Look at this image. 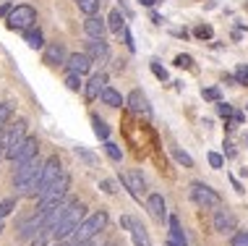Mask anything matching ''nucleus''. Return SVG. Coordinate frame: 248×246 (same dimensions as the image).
<instances>
[{
	"label": "nucleus",
	"instance_id": "obj_1",
	"mask_svg": "<svg viewBox=\"0 0 248 246\" xmlns=\"http://www.w3.org/2000/svg\"><path fill=\"white\" fill-rule=\"evenodd\" d=\"M84 217H86V207L81 202H73V207L65 212V217L63 220H60L55 228H52V238H55V241H63V238H71L73 236V230L78 228V225L84 223Z\"/></svg>",
	"mask_w": 248,
	"mask_h": 246
},
{
	"label": "nucleus",
	"instance_id": "obj_2",
	"mask_svg": "<svg viewBox=\"0 0 248 246\" xmlns=\"http://www.w3.org/2000/svg\"><path fill=\"white\" fill-rule=\"evenodd\" d=\"M107 223H110V217H107L105 210H99V212H94V215L84 217V223L78 225L76 230H73L71 241H73V244H78V241H92L97 233H102V230L107 228Z\"/></svg>",
	"mask_w": 248,
	"mask_h": 246
},
{
	"label": "nucleus",
	"instance_id": "obj_3",
	"mask_svg": "<svg viewBox=\"0 0 248 246\" xmlns=\"http://www.w3.org/2000/svg\"><path fill=\"white\" fill-rule=\"evenodd\" d=\"M68 189H71V176H68V173H63V176H60L58 181L52 183L42 197H39L37 212H47V210L55 207V204H60V202L65 199V194H68Z\"/></svg>",
	"mask_w": 248,
	"mask_h": 246
},
{
	"label": "nucleus",
	"instance_id": "obj_4",
	"mask_svg": "<svg viewBox=\"0 0 248 246\" xmlns=\"http://www.w3.org/2000/svg\"><path fill=\"white\" fill-rule=\"evenodd\" d=\"M24 139H26V121L13 123L8 129V134H5V142H3V155L8 157V160H16V155H18V149H21Z\"/></svg>",
	"mask_w": 248,
	"mask_h": 246
},
{
	"label": "nucleus",
	"instance_id": "obj_5",
	"mask_svg": "<svg viewBox=\"0 0 248 246\" xmlns=\"http://www.w3.org/2000/svg\"><path fill=\"white\" fill-rule=\"evenodd\" d=\"M37 24V11L31 5H16L8 16V29L11 32H26Z\"/></svg>",
	"mask_w": 248,
	"mask_h": 246
},
{
	"label": "nucleus",
	"instance_id": "obj_6",
	"mask_svg": "<svg viewBox=\"0 0 248 246\" xmlns=\"http://www.w3.org/2000/svg\"><path fill=\"white\" fill-rule=\"evenodd\" d=\"M191 199L199 204V207H204V210H217L219 204H222V199H219V194L214 189H209L206 183H191Z\"/></svg>",
	"mask_w": 248,
	"mask_h": 246
},
{
	"label": "nucleus",
	"instance_id": "obj_7",
	"mask_svg": "<svg viewBox=\"0 0 248 246\" xmlns=\"http://www.w3.org/2000/svg\"><path fill=\"white\" fill-rule=\"evenodd\" d=\"M60 176H63V163H60L58 155H50L42 165V176H39V197H42Z\"/></svg>",
	"mask_w": 248,
	"mask_h": 246
},
{
	"label": "nucleus",
	"instance_id": "obj_8",
	"mask_svg": "<svg viewBox=\"0 0 248 246\" xmlns=\"http://www.w3.org/2000/svg\"><path fill=\"white\" fill-rule=\"evenodd\" d=\"M42 160H39V157H31L29 163H24V165H16V173H13V186H16L18 191L24 189L26 183L29 181H34V178L39 176V173H42Z\"/></svg>",
	"mask_w": 248,
	"mask_h": 246
},
{
	"label": "nucleus",
	"instance_id": "obj_9",
	"mask_svg": "<svg viewBox=\"0 0 248 246\" xmlns=\"http://www.w3.org/2000/svg\"><path fill=\"white\" fill-rule=\"evenodd\" d=\"M16 230H18V238H21V241H29V238H34L39 233V230H45V215L37 212V215L29 217V220H21Z\"/></svg>",
	"mask_w": 248,
	"mask_h": 246
},
{
	"label": "nucleus",
	"instance_id": "obj_10",
	"mask_svg": "<svg viewBox=\"0 0 248 246\" xmlns=\"http://www.w3.org/2000/svg\"><path fill=\"white\" fill-rule=\"evenodd\" d=\"M235 228H238L235 215H232L227 207H217V212H214V230L222 233V236H227V233H232Z\"/></svg>",
	"mask_w": 248,
	"mask_h": 246
},
{
	"label": "nucleus",
	"instance_id": "obj_11",
	"mask_svg": "<svg viewBox=\"0 0 248 246\" xmlns=\"http://www.w3.org/2000/svg\"><path fill=\"white\" fill-rule=\"evenodd\" d=\"M73 202H76V199H68V197H65L63 202L55 204L52 210L42 212V215H45V230H52V228H55V225H58V223L65 217V212H68V210L73 207Z\"/></svg>",
	"mask_w": 248,
	"mask_h": 246
},
{
	"label": "nucleus",
	"instance_id": "obj_12",
	"mask_svg": "<svg viewBox=\"0 0 248 246\" xmlns=\"http://www.w3.org/2000/svg\"><path fill=\"white\" fill-rule=\"evenodd\" d=\"M120 181L125 183V189H128L136 199H141V197L146 194V181H144L141 170H128V173H123V176H120Z\"/></svg>",
	"mask_w": 248,
	"mask_h": 246
},
{
	"label": "nucleus",
	"instance_id": "obj_13",
	"mask_svg": "<svg viewBox=\"0 0 248 246\" xmlns=\"http://www.w3.org/2000/svg\"><path fill=\"white\" fill-rule=\"evenodd\" d=\"M65 68H68V74L84 76L92 68V55L89 52H73V55H68V61H65Z\"/></svg>",
	"mask_w": 248,
	"mask_h": 246
},
{
	"label": "nucleus",
	"instance_id": "obj_14",
	"mask_svg": "<svg viewBox=\"0 0 248 246\" xmlns=\"http://www.w3.org/2000/svg\"><path fill=\"white\" fill-rule=\"evenodd\" d=\"M128 108L136 113V115H152V108H149V99H146V95L141 89H133L131 95H128Z\"/></svg>",
	"mask_w": 248,
	"mask_h": 246
},
{
	"label": "nucleus",
	"instance_id": "obj_15",
	"mask_svg": "<svg viewBox=\"0 0 248 246\" xmlns=\"http://www.w3.org/2000/svg\"><path fill=\"white\" fill-rule=\"evenodd\" d=\"M65 61H68V52H65V48L60 42L45 45V63H50V66H65Z\"/></svg>",
	"mask_w": 248,
	"mask_h": 246
},
{
	"label": "nucleus",
	"instance_id": "obj_16",
	"mask_svg": "<svg viewBox=\"0 0 248 246\" xmlns=\"http://www.w3.org/2000/svg\"><path fill=\"white\" fill-rule=\"evenodd\" d=\"M107 29H110V26H107V21H105L102 16H86L84 32L89 34V39H102Z\"/></svg>",
	"mask_w": 248,
	"mask_h": 246
},
{
	"label": "nucleus",
	"instance_id": "obj_17",
	"mask_svg": "<svg viewBox=\"0 0 248 246\" xmlns=\"http://www.w3.org/2000/svg\"><path fill=\"white\" fill-rule=\"evenodd\" d=\"M105 86H107V74H94L89 82H86V89H84L86 99H89V102H94V99L105 92Z\"/></svg>",
	"mask_w": 248,
	"mask_h": 246
},
{
	"label": "nucleus",
	"instance_id": "obj_18",
	"mask_svg": "<svg viewBox=\"0 0 248 246\" xmlns=\"http://www.w3.org/2000/svg\"><path fill=\"white\" fill-rule=\"evenodd\" d=\"M37 149H39L37 136H26V139H24V144H21V149H18V155H16V160H13V165H24V163H29L31 157H37Z\"/></svg>",
	"mask_w": 248,
	"mask_h": 246
},
{
	"label": "nucleus",
	"instance_id": "obj_19",
	"mask_svg": "<svg viewBox=\"0 0 248 246\" xmlns=\"http://www.w3.org/2000/svg\"><path fill=\"white\" fill-rule=\"evenodd\" d=\"M167 246H188L186 230L180 228V220H178L175 215L170 217V233H167Z\"/></svg>",
	"mask_w": 248,
	"mask_h": 246
},
{
	"label": "nucleus",
	"instance_id": "obj_20",
	"mask_svg": "<svg viewBox=\"0 0 248 246\" xmlns=\"http://www.w3.org/2000/svg\"><path fill=\"white\" fill-rule=\"evenodd\" d=\"M146 210H149V215L154 217V220H165V217H167V207H165L162 194H149V197H146Z\"/></svg>",
	"mask_w": 248,
	"mask_h": 246
},
{
	"label": "nucleus",
	"instance_id": "obj_21",
	"mask_svg": "<svg viewBox=\"0 0 248 246\" xmlns=\"http://www.w3.org/2000/svg\"><path fill=\"white\" fill-rule=\"evenodd\" d=\"M86 52L92 55V61H99V63H105L110 58V48H107L105 39H89L86 42Z\"/></svg>",
	"mask_w": 248,
	"mask_h": 246
},
{
	"label": "nucleus",
	"instance_id": "obj_22",
	"mask_svg": "<svg viewBox=\"0 0 248 246\" xmlns=\"http://www.w3.org/2000/svg\"><path fill=\"white\" fill-rule=\"evenodd\" d=\"M24 39H26V45H29L31 50H42V48H45L42 32H39L37 26H31V29H26V32H24Z\"/></svg>",
	"mask_w": 248,
	"mask_h": 246
},
{
	"label": "nucleus",
	"instance_id": "obj_23",
	"mask_svg": "<svg viewBox=\"0 0 248 246\" xmlns=\"http://www.w3.org/2000/svg\"><path fill=\"white\" fill-rule=\"evenodd\" d=\"M99 99H102L105 105H110V108H120V105L125 102V99L120 97V92H118V89H112V86H105V92L99 95Z\"/></svg>",
	"mask_w": 248,
	"mask_h": 246
},
{
	"label": "nucleus",
	"instance_id": "obj_24",
	"mask_svg": "<svg viewBox=\"0 0 248 246\" xmlns=\"http://www.w3.org/2000/svg\"><path fill=\"white\" fill-rule=\"evenodd\" d=\"M131 236H133V244H136V246H152V241H149V233H146V228H144L141 223H136V220H133Z\"/></svg>",
	"mask_w": 248,
	"mask_h": 246
},
{
	"label": "nucleus",
	"instance_id": "obj_25",
	"mask_svg": "<svg viewBox=\"0 0 248 246\" xmlns=\"http://www.w3.org/2000/svg\"><path fill=\"white\" fill-rule=\"evenodd\" d=\"M107 26H110V32H115V34H120V32L125 29V16L120 13V8H115L110 13V18H107Z\"/></svg>",
	"mask_w": 248,
	"mask_h": 246
},
{
	"label": "nucleus",
	"instance_id": "obj_26",
	"mask_svg": "<svg viewBox=\"0 0 248 246\" xmlns=\"http://www.w3.org/2000/svg\"><path fill=\"white\" fill-rule=\"evenodd\" d=\"M92 126H94V134L102 139V142H107V136H110V126H107L99 115H92Z\"/></svg>",
	"mask_w": 248,
	"mask_h": 246
},
{
	"label": "nucleus",
	"instance_id": "obj_27",
	"mask_svg": "<svg viewBox=\"0 0 248 246\" xmlns=\"http://www.w3.org/2000/svg\"><path fill=\"white\" fill-rule=\"evenodd\" d=\"M76 3H78V11H81L84 16H97L99 0H76Z\"/></svg>",
	"mask_w": 248,
	"mask_h": 246
},
{
	"label": "nucleus",
	"instance_id": "obj_28",
	"mask_svg": "<svg viewBox=\"0 0 248 246\" xmlns=\"http://www.w3.org/2000/svg\"><path fill=\"white\" fill-rule=\"evenodd\" d=\"M73 152H76V157H78V160H84L86 165H89V168H97V165H99V160H97L94 155H92L89 149H84V147H76Z\"/></svg>",
	"mask_w": 248,
	"mask_h": 246
},
{
	"label": "nucleus",
	"instance_id": "obj_29",
	"mask_svg": "<svg viewBox=\"0 0 248 246\" xmlns=\"http://www.w3.org/2000/svg\"><path fill=\"white\" fill-rule=\"evenodd\" d=\"M172 157H175V160L183 165V168H193V157L188 155V152H183L180 147H172Z\"/></svg>",
	"mask_w": 248,
	"mask_h": 246
},
{
	"label": "nucleus",
	"instance_id": "obj_30",
	"mask_svg": "<svg viewBox=\"0 0 248 246\" xmlns=\"http://www.w3.org/2000/svg\"><path fill=\"white\" fill-rule=\"evenodd\" d=\"M11 113H13V102H0V131H3V126L8 123Z\"/></svg>",
	"mask_w": 248,
	"mask_h": 246
},
{
	"label": "nucleus",
	"instance_id": "obj_31",
	"mask_svg": "<svg viewBox=\"0 0 248 246\" xmlns=\"http://www.w3.org/2000/svg\"><path fill=\"white\" fill-rule=\"evenodd\" d=\"M105 152L110 155V160H115V163H120V157H123L120 147H118V144H112V142H105Z\"/></svg>",
	"mask_w": 248,
	"mask_h": 246
},
{
	"label": "nucleus",
	"instance_id": "obj_32",
	"mask_svg": "<svg viewBox=\"0 0 248 246\" xmlns=\"http://www.w3.org/2000/svg\"><path fill=\"white\" fill-rule=\"evenodd\" d=\"M193 34H196L199 39H212L214 37V29L209 24H201V26H196V32H193Z\"/></svg>",
	"mask_w": 248,
	"mask_h": 246
},
{
	"label": "nucleus",
	"instance_id": "obj_33",
	"mask_svg": "<svg viewBox=\"0 0 248 246\" xmlns=\"http://www.w3.org/2000/svg\"><path fill=\"white\" fill-rule=\"evenodd\" d=\"M65 86H68L71 92H78V89H81V76H78V74H68V76H65Z\"/></svg>",
	"mask_w": 248,
	"mask_h": 246
},
{
	"label": "nucleus",
	"instance_id": "obj_34",
	"mask_svg": "<svg viewBox=\"0 0 248 246\" xmlns=\"http://www.w3.org/2000/svg\"><path fill=\"white\" fill-rule=\"evenodd\" d=\"M47 238H52V230H39V233L31 238V246H47Z\"/></svg>",
	"mask_w": 248,
	"mask_h": 246
},
{
	"label": "nucleus",
	"instance_id": "obj_35",
	"mask_svg": "<svg viewBox=\"0 0 248 246\" xmlns=\"http://www.w3.org/2000/svg\"><path fill=\"white\" fill-rule=\"evenodd\" d=\"M13 210H16V199H5V202H0V220H3L5 215H11Z\"/></svg>",
	"mask_w": 248,
	"mask_h": 246
},
{
	"label": "nucleus",
	"instance_id": "obj_36",
	"mask_svg": "<svg viewBox=\"0 0 248 246\" xmlns=\"http://www.w3.org/2000/svg\"><path fill=\"white\" fill-rule=\"evenodd\" d=\"M99 189H102L105 194H118V183L112 181V178H105V181H99Z\"/></svg>",
	"mask_w": 248,
	"mask_h": 246
},
{
	"label": "nucleus",
	"instance_id": "obj_37",
	"mask_svg": "<svg viewBox=\"0 0 248 246\" xmlns=\"http://www.w3.org/2000/svg\"><path fill=\"white\" fill-rule=\"evenodd\" d=\"M209 165H212L214 170H219V168L225 165V157L219 155V152H209Z\"/></svg>",
	"mask_w": 248,
	"mask_h": 246
},
{
	"label": "nucleus",
	"instance_id": "obj_38",
	"mask_svg": "<svg viewBox=\"0 0 248 246\" xmlns=\"http://www.w3.org/2000/svg\"><path fill=\"white\" fill-rule=\"evenodd\" d=\"M152 74L157 76L159 82H165V79H167V71L162 68V66H159V61H152Z\"/></svg>",
	"mask_w": 248,
	"mask_h": 246
},
{
	"label": "nucleus",
	"instance_id": "obj_39",
	"mask_svg": "<svg viewBox=\"0 0 248 246\" xmlns=\"http://www.w3.org/2000/svg\"><path fill=\"white\" fill-rule=\"evenodd\" d=\"M175 66H178V68H193V58L191 55H178Z\"/></svg>",
	"mask_w": 248,
	"mask_h": 246
},
{
	"label": "nucleus",
	"instance_id": "obj_40",
	"mask_svg": "<svg viewBox=\"0 0 248 246\" xmlns=\"http://www.w3.org/2000/svg\"><path fill=\"white\" fill-rule=\"evenodd\" d=\"M217 113L222 118H232V113H235V110H232V105H227V102H217Z\"/></svg>",
	"mask_w": 248,
	"mask_h": 246
},
{
	"label": "nucleus",
	"instance_id": "obj_41",
	"mask_svg": "<svg viewBox=\"0 0 248 246\" xmlns=\"http://www.w3.org/2000/svg\"><path fill=\"white\" fill-rule=\"evenodd\" d=\"M235 79H238V84H246L248 86V66H238Z\"/></svg>",
	"mask_w": 248,
	"mask_h": 246
},
{
	"label": "nucleus",
	"instance_id": "obj_42",
	"mask_svg": "<svg viewBox=\"0 0 248 246\" xmlns=\"http://www.w3.org/2000/svg\"><path fill=\"white\" fill-rule=\"evenodd\" d=\"M232 246H248V230H243V233H235V236H232Z\"/></svg>",
	"mask_w": 248,
	"mask_h": 246
},
{
	"label": "nucleus",
	"instance_id": "obj_43",
	"mask_svg": "<svg viewBox=\"0 0 248 246\" xmlns=\"http://www.w3.org/2000/svg\"><path fill=\"white\" fill-rule=\"evenodd\" d=\"M201 95H204V99H212V102H217V99H219V89H217V86H212V89H204Z\"/></svg>",
	"mask_w": 248,
	"mask_h": 246
},
{
	"label": "nucleus",
	"instance_id": "obj_44",
	"mask_svg": "<svg viewBox=\"0 0 248 246\" xmlns=\"http://www.w3.org/2000/svg\"><path fill=\"white\" fill-rule=\"evenodd\" d=\"M123 39H125V48H128L131 52L136 50V42H133V34H131L128 29H123Z\"/></svg>",
	"mask_w": 248,
	"mask_h": 246
},
{
	"label": "nucleus",
	"instance_id": "obj_45",
	"mask_svg": "<svg viewBox=\"0 0 248 246\" xmlns=\"http://www.w3.org/2000/svg\"><path fill=\"white\" fill-rule=\"evenodd\" d=\"M11 13H13V5H11V3H3V5H0V16H5V18H8Z\"/></svg>",
	"mask_w": 248,
	"mask_h": 246
},
{
	"label": "nucleus",
	"instance_id": "obj_46",
	"mask_svg": "<svg viewBox=\"0 0 248 246\" xmlns=\"http://www.w3.org/2000/svg\"><path fill=\"white\" fill-rule=\"evenodd\" d=\"M225 155L227 157H235V147H232L230 142H225Z\"/></svg>",
	"mask_w": 248,
	"mask_h": 246
},
{
	"label": "nucleus",
	"instance_id": "obj_47",
	"mask_svg": "<svg viewBox=\"0 0 248 246\" xmlns=\"http://www.w3.org/2000/svg\"><path fill=\"white\" fill-rule=\"evenodd\" d=\"M120 225H123V228H133V217H120Z\"/></svg>",
	"mask_w": 248,
	"mask_h": 246
},
{
	"label": "nucleus",
	"instance_id": "obj_48",
	"mask_svg": "<svg viewBox=\"0 0 248 246\" xmlns=\"http://www.w3.org/2000/svg\"><path fill=\"white\" fill-rule=\"evenodd\" d=\"M71 246H97L94 241H78V244H71Z\"/></svg>",
	"mask_w": 248,
	"mask_h": 246
},
{
	"label": "nucleus",
	"instance_id": "obj_49",
	"mask_svg": "<svg viewBox=\"0 0 248 246\" xmlns=\"http://www.w3.org/2000/svg\"><path fill=\"white\" fill-rule=\"evenodd\" d=\"M230 181H232V186H235V191H243V186H240L238 178H230Z\"/></svg>",
	"mask_w": 248,
	"mask_h": 246
},
{
	"label": "nucleus",
	"instance_id": "obj_50",
	"mask_svg": "<svg viewBox=\"0 0 248 246\" xmlns=\"http://www.w3.org/2000/svg\"><path fill=\"white\" fill-rule=\"evenodd\" d=\"M154 3H157V0H141V5H146V8H152Z\"/></svg>",
	"mask_w": 248,
	"mask_h": 246
},
{
	"label": "nucleus",
	"instance_id": "obj_51",
	"mask_svg": "<svg viewBox=\"0 0 248 246\" xmlns=\"http://www.w3.org/2000/svg\"><path fill=\"white\" fill-rule=\"evenodd\" d=\"M3 142H5V134H3V131H0V147H3Z\"/></svg>",
	"mask_w": 248,
	"mask_h": 246
},
{
	"label": "nucleus",
	"instance_id": "obj_52",
	"mask_svg": "<svg viewBox=\"0 0 248 246\" xmlns=\"http://www.w3.org/2000/svg\"><path fill=\"white\" fill-rule=\"evenodd\" d=\"M3 230H5V225H3V220H0V236H3Z\"/></svg>",
	"mask_w": 248,
	"mask_h": 246
},
{
	"label": "nucleus",
	"instance_id": "obj_53",
	"mask_svg": "<svg viewBox=\"0 0 248 246\" xmlns=\"http://www.w3.org/2000/svg\"><path fill=\"white\" fill-rule=\"evenodd\" d=\"M52 246H65V244H63V241H58V244H52Z\"/></svg>",
	"mask_w": 248,
	"mask_h": 246
},
{
	"label": "nucleus",
	"instance_id": "obj_54",
	"mask_svg": "<svg viewBox=\"0 0 248 246\" xmlns=\"http://www.w3.org/2000/svg\"><path fill=\"white\" fill-rule=\"evenodd\" d=\"M0 157H5V155H3V147H0Z\"/></svg>",
	"mask_w": 248,
	"mask_h": 246
}]
</instances>
